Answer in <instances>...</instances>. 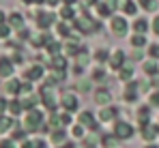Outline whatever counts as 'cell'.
I'll return each mask as SVG.
<instances>
[{
	"instance_id": "obj_14",
	"label": "cell",
	"mask_w": 159,
	"mask_h": 148,
	"mask_svg": "<svg viewBox=\"0 0 159 148\" xmlns=\"http://www.w3.org/2000/svg\"><path fill=\"white\" fill-rule=\"evenodd\" d=\"M135 9H133V4L131 2H125V13H133Z\"/></svg>"
},
{
	"instance_id": "obj_21",
	"label": "cell",
	"mask_w": 159,
	"mask_h": 148,
	"mask_svg": "<svg viewBox=\"0 0 159 148\" xmlns=\"http://www.w3.org/2000/svg\"><path fill=\"white\" fill-rule=\"evenodd\" d=\"M24 148H32V144H24Z\"/></svg>"
},
{
	"instance_id": "obj_8",
	"label": "cell",
	"mask_w": 159,
	"mask_h": 148,
	"mask_svg": "<svg viewBox=\"0 0 159 148\" xmlns=\"http://www.w3.org/2000/svg\"><path fill=\"white\" fill-rule=\"evenodd\" d=\"M20 110H22V105H20L17 101H13V103H11V112H13V114H20Z\"/></svg>"
},
{
	"instance_id": "obj_6",
	"label": "cell",
	"mask_w": 159,
	"mask_h": 148,
	"mask_svg": "<svg viewBox=\"0 0 159 148\" xmlns=\"http://www.w3.org/2000/svg\"><path fill=\"white\" fill-rule=\"evenodd\" d=\"M135 30H138V32H140V30L144 32V30H146V22H144V20H138V22H135Z\"/></svg>"
},
{
	"instance_id": "obj_13",
	"label": "cell",
	"mask_w": 159,
	"mask_h": 148,
	"mask_svg": "<svg viewBox=\"0 0 159 148\" xmlns=\"http://www.w3.org/2000/svg\"><path fill=\"white\" fill-rule=\"evenodd\" d=\"M11 24H13V26H20V24H22V17H20V15H13V17H11Z\"/></svg>"
},
{
	"instance_id": "obj_22",
	"label": "cell",
	"mask_w": 159,
	"mask_h": 148,
	"mask_svg": "<svg viewBox=\"0 0 159 148\" xmlns=\"http://www.w3.org/2000/svg\"><path fill=\"white\" fill-rule=\"evenodd\" d=\"M0 20H2V13H0Z\"/></svg>"
},
{
	"instance_id": "obj_4",
	"label": "cell",
	"mask_w": 159,
	"mask_h": 148,
	"mask_svg": "<svg viewBox=\"0 0 159 148\" xmlns=\"http://www.w3.org/2000/svg\"><path fill=\"white\" fill-rule=\"evenodd\" d=\"M11 62L9 60H0V75H11Z\"/></svg>"
},
{
	"instance_id": "obj_9",
	"label": "cell",
	"mask_w": 159,
	"mask_h": 148,
	"mask_svg": "<svg viewBox=\"0 0 159 148\" xmlns=\"http://www.w3.org/2000/svg\"><path fill=\"white\" fill-rule=\"evenodd\" d=\"M39 75H41V69H39V67H34V69L30 71V79H37Z\"/></svg>"
},
{
	"instance_id": "obj_5",
	"label": "cell",
	"mask_w": 159,
	"mask_h": 148,
	"mask_svg": "<svg viewBox=\"0 0 159 148\" xmlns=\"http://www.w3.org/2000/svg\"><path fill=\"white\" fill-rule=\"evenodd\" d=\"M112 116H114V110H103L101 112V120H110Z\"/></svg>"
},
{
	"instance_id": "obj_12",
	"label": "cell",
	"mask_w": 159,
	"mask_h": 148,
	"mask_svg": "<svg viewBox=\"0 0 159 148\" xmlns=\"http://www.w3.org/2000/svg\"><path fill=\"white\" fill-rule=\"evenodd\" d=\"M146 71H148V73H155V71H157V65H155V62H148V65H146Z\"/></svg>"
},
{
	"instance_id": "obj_11",
	"label": "cell",
	"mask_w": 159,
	"mask_h": 148,
	"mask_svg": "<svg viewBox=\"0 0 159 148\" xmlns=\"http://www.w3.org/2000/svg\"><path fill=\"white\" fill-rule=\"evenodd\" d=\"M7 88H9V92H17V88H20V86H17V82H9V86H7Z\"/></svg>"
},
{
	"instance_id": "obj_17",
	"label": "cell",
	"mask_w": 159,
	"mask_h": 148,
	"mask_svg": "<svg viewBox=\"0 0 159 148\" xmlns=\"http://www.w3.org/2000/svg\"><path fill=\"white\" fill-rule=\"evenodd\" d=\"M0 148H13V144H11V142H2V144H0Z\"/></svg>"
},
{
	"instance_id": "obj_20",
	"label": "cell",
	"mask_w": 159,
	"mask_h": 148,
	"mask_svg": "<svg viewBox=\"0 0 159 148\" xmlns=\"http://www.w3.org/2000/svg\"><path fill=\"white\" fill-rule=\"evenodd\" d=\"M153 103H159V92H155V95H153Z\"/></svg>"
},
{
	"instance_id": "obj_10",
	"label": "cell",
	"mask_w": 159,
	"mask_h": 148,
	"mask_svg": "<svg viewBox=\"0 0 159 148\" xmlns=\"http://www.w3.org/2000/svg\"><path fill=\"white\" fill-rule=\"evenodd\" d=\"M146 41H144V37H133V45L138 47V45H144Z\"/></svg>"
},
{
	"instance_id": "obj_2",
	"label": "cell",
	"mask_w": 159,
	"mask_h": 148,
	"mask_svg": "<svg viewBox=\"0 0 159 148\" xmlns=\"http://www.w3.org/2000/svg\"><path fill=\"white\" fill-rule=\"evenodd\" d=\"M62 105H65L67 110H75V107H78V99H75V97H69V95H67V97L62 99Z\"/></svg>"
},
{
	"instance_id": "obj_3",
	"label": "cell",
	"mask_w": 159,
	"mask_h": 148,
	"mask_svg": "<svg viewBox=\"0 0 159 148\" xmlns=\"http://www.w3.org/2000/svg\"><path fill=\"white\" fill-rule=\"evenodd\" d=\"M127 30V22L125 20H114V32L116 34H120V32H125Z\"/></svg>"
},
{
	"instance_id": "obj_16",
	"label": "cell",
	"mask_w": 159,
	"mask_h": 148,
	"mask_svg": "<svg viewBox=\"0 0 159 148\" xmlns=\"http://www.w3.org/2000/svg\"><path fill=\"white\" fill-rule=\"evenodd\" d=\"M153 30H155V32H159V17L153 22Z\"/></svg>"
},
{
	"instance_id": "obj_1",
	"label": "cell",
	"mask_w": 159,
	"mask_h": 148,
	"mask_svg": "<svg viewBox=\"0 0 159 148\" xmlns=\"http://www.w3.org/2000/svg\"><path fill=\"white\" fill-rule=\"evenodd\" d=\"M116 135L127 140V137H131V135H133V129L127 123H118V124H116Z\"/></svg>"
},
{
	"instance_id": "obj_7",
	"label": "cell",
	"mask_w": 159,
	"mask_h": 148,
	"mask_svg": "<svg viewBox=\"0 0 159 148\" xmlns=\"http://www.w3.org/2000/svg\"><path fill=\"white\" fill-rule=\"evenodd\" d=\"M7 127H11L9 118H0V131H7Z\"/></svg>"
},
{
	"instance_id": "obj_19",
	"label": "cell",
	"mask_w": 159,
	"mask_h": 148,
	"mask_svg": "<svg viewBox=\"0 0 159 148\" xmlns=\"http://www.w3.org/2000/svg\"><path fill=\"white\" fill-rule=\"evenodd\" d=\"M4 107H7V101H4V99H0V112H2Z\"/></svg>"
},
{
	"instance_id": "obj_15",
	"label": "cell",
	"mask_w": 159,
	"mask_h": 148,
	"mask_svg": "<svg viewBox=\"0 0 159 148\" xmlns=\"http://www.w3.org/2000/svg\"><path fill=\"white\" fill-rule=\"evenodd\" d=\"M9 34V28L7 26H0V37H7Z\"/></svg>"
},
{
	"instance_id": "obj_18",
	"label": "cell",
	"mask_w": 159,
	"mask_h": 148,
	"mask_svg": "<svg viewBox=\"0 0 159 148\" xmlns=\"http://www.w3.org/2000/svg\"><path fill=\"white\" fill-rule=\"evenodd\" d=\"M151 54H153V56L157 58V56H159V47H151Z\"/></svg>"
}]
</instances>
